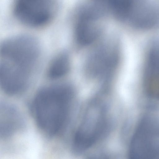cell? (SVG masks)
Wrapping results in <instances>:
<instances>
[{
  "instance_id": "1",
  "label": "cell",
  "mask_w": 159,
  "mask_h": 159,
  "mask_svg": "<svg viewBox=\"0 0 159 159\" xmlns=\"http://www.w3.org/2000/svg\"><path fill=\"white\" fill-rule=\"evenodd\" d=\"M0 56L1 88L10 95L22 93L29 86L38 63L37 41L25 36L8 39L1 44Z\"/></svg>"
},
{
  "instance_id": "2",
  "label": "cell",
  "mask_w": 159,
  "mask_h": 159,
  "mask_svg": "<svg viewBox=\"0 0 159 159\" xmlns=\"http://www.w3.org/2000/svg\"><path fill=\"white\" fill-rule=\"evenodd\" d=\"M74 91L64 84L48 86L37 93L32 104L36 124L41 130L50 137L61 132L69 117Z\"/></svg>"
},
{
  "instance_id": "3",
  "label": "cell",
  "mask_w": 159,
  "mask_h": 159,
  "mask_svg": "<svg viewBox=\"0 0 159 159\" xmlns=\"http://www.w3.org/2000/svg\"><path fill=\"white\" fill-rule=\"evenodd\" d=\"M105 105L94 100L88 106L75 134L74 150L83 152L94 144L101 137L107 125V111Z\"/></svg>"
},
{
  "instance_id": "4",
  "label": "cell",
  "mask_w": 159,
  "mask_h": 159,
  "mask_svg": "<svg viewBox=\"0 0 159 159\" xmlns=\"http://www.w3.org/2000/svg\"><path fill=\"white\" fill-rule=\"evenodd\" d=\"M52 0H15L14 12L21 22L32 26H42L52 17Z\"/></svg>"
},
{
  "instance_id": "5",
  "label": "cell",
  "mask_w": 159,
  "mask_h": 159,
  "mask_svg": "<svg viewBox=\"0 0 159 159\" xmlns=\"http://www.w3.org/2000/svg\"><path fill=\"white\" fill-rule=\"evenodd\" d=\"M117 52L109 46L99 48L87 63L86 71L92 76L107 77L114 68L118 59Z\"/></svg>"
},
{
  "instance_id": "6",
  "label": "cell",
  "mask_w": 159,
  "mask_h": 159,
  "mask_svg": "<svg viewBox=\"0 0 159 159\" xmlns=\"http://www.w3.org/2000/svg\"><path fill=\"white\" fill-rule=\"evenodd\" d=\"M17 109L11 105L1 104L0 134L3 139L9 138L17 131L23 121Z\"/></svg>"
},
{
  "instance_id": "7",
  "label": "cell",
  "mask_w": 159,
  "mask_h": 159,
  "mask_svg": "<svg viewBox=\"0 0 159 159\" xmlns=\"http://www.w3.org/2000/svg\"><path fill=\"white\" fill-rule=\"evenodd\" d=\"M70 67V61L68 55L64 53H60L55 57L50 64L47 75L51 80L60 79L67 73Z\"/></svg>"
},
{
  "instance_id": "8",
  "label": "cell",
  "mask_w": 159,
  "mask_h": 159,
  "mask_svg": "<svg viewBox=\"0 0 159 159\" xmlns=\"http://www.w3.org/2000/svg\"><path fill=\"white\" fill-rule=\"evenodd\" d=\"M81 21L77 25L75 36L78 43L83 45L89 44L93 42L98 34V29L88 21L87 16L83 17Z\"/></svg>"
}]
</instances>
